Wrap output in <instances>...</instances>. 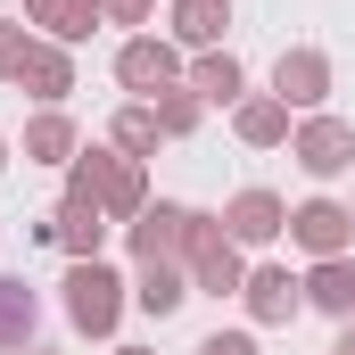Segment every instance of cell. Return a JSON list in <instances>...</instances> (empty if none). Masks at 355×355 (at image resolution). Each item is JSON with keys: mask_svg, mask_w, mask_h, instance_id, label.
I'll use <instances>...</instances> for the list:
<instances>
[{"mask_svg": "<svg viewBox=\"0 0 355 355\" xmlns=\"http://www.w3.org/2000/svg\"><path fill=\"white\" fill-rule=\"evenodd\" d=\"M124 306H132V281H116V272L99 265H67V322L83 331V339H107L116 322H124Z\"/></svg>", "mask_w": 355, "mask_h": 355, "instance_id": "obj_3", "label": "cell"}, {"mask_svg": "<svg viewBox=\"0 0 355 355\" xmlns=\"http://www.w3.org/2000/svg\"><path fill=\"white\" fill-rule=\"evenodd\" d=\"M25 355H42V347H25Z\"/></svg>", "mask_w": 355, "mask_h": 355, "instance_id": "obj_29", "label": "cell"}, {"mask_svg": "<svg viewBox=\"0 0 355 355\" xmlns=\"http://www.w3.org/2000/svg\"><path fill=\"white\" fill-rule=\"evenodd\" d=\"M33 331H42V297H33V281L0 272V347H33Z\"/></svg>", "mask_w": 355, "mask_h": 355, "instance_id": "obj_20", "label": "cell"}, {"mask_svg": "<svg viewBox=\"0 0 355 355\" xmlns=\"http://www.w3.org/2000/svg\"><path fill=\"white\" fill-rule=\"evenodd\" d=\"M240 306H248V322H257V331H272V322H297L306 281H297L289 265H248V281H240Z\"/></svg>", "mask_w": 355, "mask_h": 355, "instance_id": "obj_9", "label": "cell"}, {"mask_svg": "<svg viewBox=\"0 0 355 355\" xmlns=\"http://www.w3.org/2000/svg\"><path fill=\"white\" fill-rule=\"evenodd\" d=\"M198 355H265V347H257V331H215V339H198Z\"/></svg>", "mask_w": 355, "mask_h": 355, "instance_id": "obj_24", "label": "cell"}, {"mask_svg": "<svg viewBox=\"0 0 355 355\" xmlns=\"http://www.w3.org/2000/svg\"><path fill=\"white\" fill-rule=\"evenodd\" d=\"M17 91H33L42 107H67V91H75V50L33 33V50H25V67H17Z\"/></svg>", "mask_w": 355, "mask_h": 355, "instance_id": "obj_12", "label": "cell"}, {"mask_svg": "<svg viewBox=\"0 0 355 355\" xmlns=\"http://www.w3.org/2000/svg\"><path fill=\"white\" fill-rule=\"evenodd\" d=\"M272 99L297 116H322V99H331V50H314V42H297V50H281L272 58Z\"/></svg>", "mask_w": 355, "mask_h": 355, "instance_id": "obj_6", "label": "cell"}, {"mask_svg": "<svg viewBox=\"0 0 355 355\" xmlns=\"http://www.w3.org/2000/svg\"><path fill=\"white\" fill-rule=\"evenodd\" d=\"M99 17H107V25H149L157 0H99Z\"/></svg>", "mask_w": 355, "mask_h": 355, "instance_id": "obj_25", "label": "cell"}, {"mask_svg": "<svg viewBox=\"0 0 355 355\" xmlns=\"http://www.w3.org/2000/svg\"><path fill=\"white\" fill-rule=\"evenodd\" d=\"M289 157H297L314 182L355 174V124H347V116H306V124L289 132Z\"/></svg>", "mask_w": 355, "mask_h": 355, "instance_id": "obj_5", "label": "cell"}, {"mask_svg": "<svg viewBox=\"0 0 355 355\" xmlns=\"http://www.w3.org/2000/svg\"><path fill=\"white\" fill-rule=\"evenodd\" d=\"M75 157H83L75 116H67V107H42V116L25 124V166H75Z\"/></svg>", "mask_w": 355, "mask_h": 355, "instance_id": "obj_16", "label": "cell"}, {"mask_svg": "<svg viewBox=\"0 0 355 355\" xmlns=\"http://www.w3.org/2000/svg\"><path fill=\"white\" fill-rule=\"evenodd\" d=\"M25 25H33L42 42H67V50H75V42H91V33L107 25V17H99V0H25Z\"/></svg>", "mask_w": 355, "mask_h": 355, "instance_id": "obj_13", "label": "cell"}, {"mask_svg": "<svg viewBox=\"0 0 355 355\" xmlns=\"http://www.w3.org/2000/svg\"><path fill=\"white\" fill-rule=\"evenodd\" d=\"M306 306L331 314V322H355V257H322L306 272Z\"/></svg>", "mask_w": 355, "mask_h": 355, "instance_id": "obj_17", "label": "cell"}, {"mask_svg": "<svg viewBox=\"0 0 355 355\" xmlns=\"http://www.w3.org/2000/svg\"><path fill=\"white\" fill-rule=\"evenodd\" d=\"M331 355H355V322H339V339H331Z\"/></svg>", "mask_w": 355, "mask_h": 355, "instance_id": "obj_26", "label": "cell"}, {"mask_svg": "<svg viewBox=\"0 0 355 355\" xmlns=\"http://www.w3.org/2000/svg\"><path fill=\"white\" fill-rule=\"evenodd\" d=\"M116 83H124V91H149V99L174 91L182 83V50L166 42V33H132V42L116 50Z\"/></svg>", "mask_w": 355, "mask_h": 355, "instance_id": "obj_8", "label": "cell"}, {"mask_svg": "<svg viewBox=\"0 0 355 355\" xmlns=\"http://www.w3.org/2000/svg\"><path fill=\"white\" fill-rule=\"evenodd\" d=\"M232 132H240L248 149H281V141H289L297 124H289V107H281L272 91H248V99L232 107Z\"/></svg>", "mask_w": 355, "mask_h": 355, "instance_id": "obj_18", "label": "cell"}, {"mask_svg": "<svg viewBox=\"0 0 355 355\" xmlns=\"http://www.w3.org/2000/svg\"><path fill=\"white\" fill-rule=\"evenodd\" d=\"M116 355H149V347H116Z\"/></svg>", "mask_w": 355, "mask_h": 355, "instance_id": "obj_28", "label": "cell"}, {"mask_svg": "<svg viewBox=\"0 0 355 355\" xmlns=\"http://www.w3.org/2000/svg\"><path fill=\"white\" fill-rule=\"evenodd\" d=\"M149 107H157V132H166V141H190V132H198V116H207V99H198V91H190V83L157 91Z\"/></svg>", "mask_w": 355, "mask_h": 355, "instance_id": "obj_22", "label": "cell"}, {"mask_svg": "<svg viewBox=\"0 0 355 355\" xmlns=\"http://www.w3.org/2000/svg\"><path fill=\"white\" fill-rule=\"evenodd\" d=\"M182 83L198 91L207 107H240V99H248V67H240L232 50H198V58L182 67Z\"/></svg>", "mask_w": 355, "mask_h": 355, "instance_id": "obj_15", "label": "cell"}, {"mask_svg": "<svg viewBox=\"0 0 355 355\" xmlns=\"http://www.w3.org/2000/svg\"><path fill=\"white\" fill-rule=\"evenodd\" d=\"M223 232H232L240 248H272V240L289 232V207L272 198L265 182H248V190H232V207H223Z\"/></svg>", "mask_w": 355, "mask_h": 355, "instance_id": "obj_10", "label": "cell"}, {"mask_svg": "<svg viewBox=\"0 0 355 355\" xmlns=\"http://www.w3.org/2000/svg\"><path fill=\"white\" fill-rule=\"evenodd\" d=\"M289 240L322 265V257H347L355 248V207L347 198H306V207H289Z\"/></svg>", "mask_w": 355, "mask_h": 355, "instance_id": "obj_7", "label": "cell"}, {"mask_svg": "<svg viewBox=\"0 0 355 355\" xmlns=\"http://www.w3.org/2000/svg\"><path fill=\"white\" fill-rule=\"evenodd\" d=\"M182 297H198V289H190V265H141L132 272V306H141V314L166 322V314H182Z\"/></svg>", "mask_w": 355, "mask_h": 355, "instance_id": "obj_19", "label": "cell"}, {"mask_svg": "<svg viewBox=\"0 0 355 355\" xmlns=\"http://www.w3.org/2000/svg\"><path fill=\"white\" fill-rule=\"evenodd\" d=\"M190 223H198V207H182V198L141 207V215L124 223V240H132V265H182V248H190Z\"/></svg>", "mask_w": 355, "mask_h": 355, "instance_id": "obj_4", "label": "cell"}, {"mask_svg": "<svg viewBox=\"0 0 355 355\" xmlns=\"http://www.w3.org/2000/svg\"><path fill=\"white\" fill-rule=\"evenodd\" d=\"M107 141H116L124 157H141V166H149V157H157V141H166V132H157V107H149V99H132V107H116V124H107Z\"/></svg>", "mask_w": 355, "mask_h": 355, "instance_id": "obj_21", "label": "cell"}, {"mask_svg": "<svg viewBox=\"0 0 355 355\" xmlns=\"http://www.w3.org/2000/svg\"><path fill=\"white\" fill-rule=\"evenodd\" d=\"M166 42L174 50H223V25H232V0H166Z\"/></svg>", "mask_w": 355, "mask_h": 355, "instance_id": "obj_14", "label": "cell"}, {"mask_svg": "<svg viewBox=\"0 0 355 355\" xmlns=\"http://www.w3.org/2000/svg\"><path fill=\"white\" fill-rule=\"evenodd\" d=\"M0 166H8V132H0Z\"/></svg>", "mask_w": 355, "mask_h": 355, "instance_id": "obj_27", "label": "cell"}, {"mask_svg": "<svg viewBox=\"0 0 355 355\" xmlns=\"http://www.w3.org/2000/svg\"><path fill=\"white\" fill-rule=\"evenodd\" d=\"M347 207H355V198H347Z\"/></svg>", "mask_w": 355, "mask_h": 355, "instance_id": "obj_30", "label": "cell"}, {"mask_svg": "<svg viewBox=\"0 0 355 355\" xmlns=\"http://www.w3.org/2000/svg\"><path fill=\"white\" fill-rule=\"evenodd\" d=\"M25 50H33V33H25V17H0V83H17V67H25Z\"/></svg>", "mask_w": 355, "mask_h": 355, "instance_id": "obj_23", "label": "cell"}, {"mask_svg": "<svg viewBox=\"0 0 355 355\" xmlns=\"http://www.w3.org/2000/svg\"><path fill=\"white\" fill-rule=\"evenodd\" d=\"M50 240L67 248V265H91V257L107 248V207L67 190V198H58V215H50Z\"/></svg>", "mask_w": 355, "mask_h": 355, "instance_id": "obj_11", "label": "cell"}, {"mask_svg": "<svg viewBox=\"0 0 355 355\" xmlns=\"http://www.w3.org/2000/svg\"><path fill=\"white\" fill-rule=\"evenodd\" d=\"M67 190H75V198H99L107 223H132V215L149 207V166L107 141V149H83V157L67 166Z\"/></svg>", "mask_w": 355, "mask_h": 355, "instance_id": "obj_1", "label": "cell"}, {"mask_svg": "<svg viewBox=\"0 0 355 355\" xmlns=\"http://www.w3.org/2000/svg\"><path fill=\"white\" fill-rule=\"evenodd\" d=\"M182 265H190V289H198V297H240V281H248V248L223 232V215H198Z\"/></svg>", "mask_w": 355, "mask_h": 355, "instance_id": "obj_2", "label": "cell"}]
</instances>
